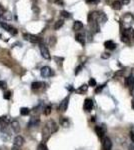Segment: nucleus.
<instances>
[{
    "mask_svg": "<svg viewBox=\"0 0 134 150\" xmlns=\"http://www.w3.org/2000/svg\"><path fill=\"white\" fill-rule=\"evenodd\" d=\"M23 37L25 40H28L30 41L31 43H39L41 42V38L36 36V35H32V34H29V33H25L23 34Z\"/></svg>",
    "mask_w": 134,
    "mask_h": 150,
    "instance_id": "f257e3e1",
    "label": "nucleus"
},
{
    "mask_svg": "<svg viewBox=\"0 0 134 150\" xmlns=\"http://www.w3.org/2000/svg\"><path fill=\"white\" fill-rule=\"evenodd\" d=\"M39 47H40V51H41L42 57L45 58V59H50V53H49V50L46 47V45L43 44V43H41Z\"/></svg>",
    "mask_w": 134,
    "mask_h": 150,
    "instance_id": "f03ea898",
    "label": "nucleus"
},
{
    "mask_svg": "<svg viewBox=\"0 0 134 150\" xmlns=\"http://www.w3.org/2000/svg\"><path fill=\"white\" fill-rule=\"evenodd\" d=\"M95 132H96V134H97V136L99 138L103 139V137H104V135L106 133V129L104 127V125H101V126H99V125H98V126H96L95 127Z\"/></svg>",
    "mask_w": 134,
    "mask_h": 150,
    "instance_id": "7ed1b4c3",
    "label": "nucleus"
},
{
    "mask_svg": "<svg viewBox=\"0 0 134 150\" xmlns=\"http://www.w3.org/2000/svg\"><path fill=\"white\" fill-rule=\"evenodd\" d=\"M0 132H1V138L4 140V141H8L11 137V134L10 132L8 131V129L6 127H1V130H0Z\"/></svg>",
    "mask_w": 134,
    "mask_h": 150,
    "instance_id": "20e7f679",
    "label": "nucleus"
},
{
    "mask_svg": "<svg viewBox=\"0 0 134 150\" xmlns=\"http://www.w3.org/2000/svg\"><path fill=\"white\" fill-rule=\"evenodd\" d=\"M52 74H53V72H52V69H51L50 67L44 66V67L41 68V75H42L43 77H45V78L50 77Z\"/></svg>",
    "mask_w": 134,
    "mask_h": 150,
    "instance_id": "39448f33",
    "label": "nucleus"
},
{
    "mask_svg": "<svg viewBox=\"0 0 134 150\" xmlns=\"http://www.w3.org/2000/svg\"><path fill=\"white\" fill-rule=\"evenodd\" d=\"M83 108L85 111H91L93 108V100L90 98H86L83 104Z\"/></svg>",
    "mask_w": 134,
    "mask_h": 150,
    "instance_id": "423d86ee",
    "label": "nucleus"
},
{
    "mask_svg": "<svg viewBox=\"0 0 134 150\" xmlns=\"http://www.w3.org/2000/svg\"><path fill=\"white\" fill-rule=\"evenodd\" d=\"M125 86H126V87H129L131 91L134 89V76L130 75V76H128V77L125 79Z\"/></svg>",
    "mask_w": 134,
    "mask_h": 150,
    "instance_id": "0eeeda50",
    "label": "nucleus"
},
{
    "mask_svg": "<svg viewBox=\"0 0 134 150\" xmlns=\"http://www.w3.org/2000/svg\"><path fill=\"white\" fill-rule=\"evenodd\" d=\"M102 145H103V149L104 150H111V148H112V142H111V140L108 137L103 138Z\"/></svg>",
    "mask_w": 134,
    "mask_h": 150,
    "instance_id": "6e6552de",
    "label": "nucleus"
},
{
    "mask_svg": "<svg viewBox=\"0 0 134 150\" xmlns=\"http://www.w3.org/2000/svg\"><path fill=\"white\" fill-rule=\"evenodd\" d=\"M46 125L48 126V128L50 129L51 133H54V132H56V131L58 130V126H57V124H56L54 121H53V120L48 121V122L46 123Z\"/></svg>",
    "mask_w": 134,
    "mask_h": 150,
    "instance_id": "1a4fd4ad",
    "label": "nucleus"
},
{
    "mask_svg": "<svg viewBox=\"0 0 134 150\" xmlns=\"http://www.w3.org/2000/svg\"><path fill=\"white\" fill-rule=\"evenodd\" d=\"M68 101H69V97H66L65 99H63V100H62V102H61V103H60V105H59V110H60V111L64 112V111H66V110H67Z\"/></svg>",
    "mask_w": 134,
    "mask_h": 150,
    "instance_id": "9d476101",
    "label": "nucleus"
},
{
    "mask_svg": "<svg viewBox=\"0 0 134 150\" xmlns=\"http://www.w3.org/2000/svg\"><path fill=\"white\" fill-rule=\"evenodd\" d=\"M50 134H52L50 129L48 128L47 125H45V126L43 127V130H42V138H43V140H47L49 138Z\"/></svg>",
    "mask_w": 134,
    "mask_h": 150,
    "instance_id": "9b49d317",
    "label": "nucleus"
},
{
    "mask_svg": "<svg viewBox=\"0 0 134 150\" xmlns=\"http://www.w3.org/2000/svg\"><path fill=\"white\" fill-rule=\"evenodd\" d=\"M40 123V119L38 117H32L30 118L29 120V123H28V126L29 127H34V126H38V124Z\"/></svg>",
    "mask_w": 134,
    "mask_h": 150,
    "instance_id": "f8f14e48",
    "label": "nucleus"
},
{
    "mask_svg": "<svg viewBox=\"0 0 134 150\" xmlns=\"http://www.w3.org/2000/svg\"><path fill=\"white\" fill-rule=\"evenodd\" d=\"M11 127H12V130L15 133H19V131H20V124H19V122L17 120L11 121Z\"/></svg>",
    "mask_w": 134,
    "mask_h": 150,
    "instance_id": "ddd939ff",
    "label": "nucleus"
},
{
    "mask_svg": "<svg viewBox=\"0 0 134 150\" xmlns=\"http://www.w3.org/2000/svg\"><path fill=\"white\" fill-rule=\"evenodd\" d=\"M24 143V138L20 135H17L15 138H14V145L15 146H18V147H21Z\"/></svg>",
    "mask_w": 134,
    "mask_h": 150,
    "instance_id": "4468645a",
    "label": "nucleus"
},
{
    "mask_svg": "<svg viewBox=\"0 0 134 150\" xmlns=\"http://www.w3.org/2000/svg\"><path fill=\"white\" fill-rule=\"evenodd\" d=\"M83 28V23L81 21H75L74 24H73V30L74 31H79Z\"/></svg>",
    "mask_w": 134,
    "mask_h": 150,
    "instance_id": "2eb2a0df",
    "label": "nucleus"
},
{
    "mask_svg": "<svg viewBox=\"0 0 134 150\" xmlns=\"http://www.w3.org/2000/svg\"><path fill=\"white\" fill-rule=\"evenodd\" d=\"M104 46H105L107 49H109V50H114V49L116 48V44H115L113 41H111V40L106 41V42L104 43Z\"/></svg>",
    "mask_w": 134,
    "mask_h": 150,
    "instance_id": "dca6fc26",
    "label": "nucleus"
},
{
    "mask_svg": "<svg viewBox=\"0 0 134 150\" xmlns=\"http://www.w3.org/2000/svg\"><path fill=\"white\" fill-rule=\"evenodd\" d=\"M75 39H76V41H78L80 44H82V45H84V44H85L84 35H83V34H81V33H78V34H76Z\"/></svg>",
    "mask_w": 134,
    "mask_h": 150,
    "instance_id": "f3484780",
    "label": "nucleus"
},
{
    "mask_svg": "<svg viewBox=\"0 0 134 150\" xmlns=\"http://www.w3.org/2000/svg\"><path fill=\"white\" fill-rule=\"evenodd\" d=\"M29 113H30V110L27 107H22L20 109V114L22 116H27V115H29Z\"/></svg>",
    "mask_w": 134,
    "mask_h": 150,
    "instance_id": "a211bd4d",
    "label": "nucleus"
},
{
    "mask_svg": "<svg viewBox=\"0 0 134 150\" xmlns=\"http://www.w3.org/2000/svg\"><path fill=\"white\" fill-rule=\"evenodd\" d=\"M42 85H43V83H42V82L35 81V82H32V84H31V88H32V89H39Z\"/></svg>",
    "mask_w": 134,
    "mask_h": 150,
    "instance_id": "6ab92c4d",
    "label": "nucleus"
},
{
    "mask_svg": "<svg viewBox=\"0 0 134 150\" xmlns=\"http://www.w3.org/2000/svg\"><path fill=\"white\" fill-rule=\"evenodd\" d=\"M121 6H122V2H121V1H114L113 4H112V7H113L115 10L121 9Z\"/></svg>",
    "mask_w": 134,
    "mask_h": 150,
    "instance_id": "aec40b11",
    "label": "nucleus"
},
{
    "mask_svg": "<svg viewBox=\"0 0 134 150\" xmlns=\"http://www.w3.org/2000/svg\"><path fill=\"white\" fill-rule=\"evenodd\" d=\"M63 24H64V21H63V20H58V21L55 23V25H54V29H55V30L60 29V28L63 26Z\"/></svg>",
    "mask_w": 134,
    "mask_h": 150,
    "instance_id": "412c9836",
    "label": "nucleus"
},
{
    "mask_svg": "<svg viewBox=\"0 0 134 150\" xmlns=\"http://www.w3.org/2000/svg\"><path fill=\"white\" fill-rule=\"evenodd\" d=\"M87 89H88V85H86V84H84V85H82V86H80V87L78 88V90H77V92H79V93H83V92H86V91H87Z\"/></svg>",
    "mask_w": 134,
    "mask_h": 150,
    "instance_id": "4be33fe9",
    "label": "nucleus"
},
{
    "mask_svg": "<svg viewBox=\"0 0 134 150\" xmlns=\"http://www.w3.org/2000/svg\"><path fill=\"white\" fill-rule=\"evenodd\" d=\"M0 26H1L3 29H5L6 31H9V29H10V25H8L7 23H5V22H0Z\"/></svg>",
    "mask_w": 134,
    "mask_h": 150,
    "instance_id": "5701e85b",
    "label": "nucleus"
},
{
    "mask_svg": "<svg viewBox=\"0 0 134 150\" xmlns=\"http://www.w3.org/2000/svg\"><path fill=\"white\" fill-rule=\"evenodd\" d=\"M61 16L62 17H64V18H70L71 17V15H70V13L69 12H67V11H61Z\"/></svg>",
    "mask_w": 134,
    "mask_h": 150,
    "instance_id": "b1692460",
    "label": "nucleus"
},
{
    "mask_svg": "<svg viewBox=\"0 0 134 150\" xmlns=\"http://www.w3.org/2000/svg\"><path fill=\"white\" fill-rule=\"evenodd\" d=\"M121 41H122V42H124V43H128V42L130 41V38H129L128 36H126V35L122 34V37H121Z\"/></svg>",
    "mask_w": 134,
    "mask_h": 150,
    "instance_id": "393cba45",
    "label": "nucleus"
},
{
    "mask_svg": "<svg viewBox=\"0 0 134 150\" xmlns=\"http://www.w3.org/2000/svg\"><path fill=\"white\" fill-rule=\"evenodd\" d=\"M10 97H11V91H6L4 94H3V98L4 99H6V100H8V99H10Z\"/></svg>",
    "mask_w": 134,
    "mask_h": 150,
    "instance_id": "a878e982",
    "label": "nucleus"
},
{
    "mask_svg": "<svg viewBox=\"0 0 134 150\" xmlns=\"http://www.w3.org/2000/svg\"><path fill=\"white\" fill-rule=\"evenodd\" d=\"M7 88V83L3 80H0V89H6Z\"/></svg>",
    "mask_w": 134,
    "mask_h": 150,
    "instance_id": "bb28decb",
    "label": "nucleus"
},
{
    "mask_svg": "<svg viewBox=\"0 0 134 150\" xmlns=\"http://www.w3.org/2000/svg\"><path fill=\"white\" fill-rule=\"evenodd\" d=\"M8 32H9L11 35H16V34L18 33L17 29H15V28H14V27H12V26L10 27V29H9V31H8Z\"/></svg>",
    "mask_w": 134,
    "mask_h": 150,
    "instance_id": "cd10ccee",
    "label": "nucleus"
},
{
    "mask_svg": "<svg viewBox=\"0 0 134 150\" xmlns=\"http://www.w3.org/2000/svg\"><path fill=\"white\" fill-rule=\"evenodd\" d=\"M96 84H97V83H96V80H95L94 78H91V79L89 80V82H88V85H89V86H92V87H95Z\"/></svg>",
    "mask_w": 134,
    "mask_h": 150,
    "instance_id": "c85d7f7f",
    "label": "nucleus"
},
{
    "mask_svg": "<svg viewBox=\"0 0 134 150\" xmlns=\"http://www.w3.org/2000/svg\"><path fill=\"white\" fill-rule=\"evenodd\" d=\"M37 150H48V149H47V147H46V145L44 143H40L38 145V147H37Z\"/></svg>",
    "mask_w": 134,
    "mask_h": 150,
    "instance_id": "c756f323",
    "label": "nucleus"
},
{
    "mask_svg": "<svg viewBox=\"0 0 134 150\" xmlns=\"http://www.w3.org/2000/svg\"><path fill=\"white\" fill-rule=\"evenodd\" d=\"M51 113V106H46L45 110H44V114L45 115H49Z\"/></svg>",
    "mask_w": 134,
    "mask_h": 150,
    "instance_id": "7c9ffc66",
    "label": "nucleus"
},
{
    "mask_svg": "<svg viewBox=\"0 0 134 150\" xmlns=\"http://www.w3.org/2000/svg\"><path fill=\"white\" fill-rule=\"evenodd\" d=\"M109 57H110V54H109V53H103V55H101V58H103V59L109 58Z\"/></svg>",
    "mask_w": 134,
    "mask_h": 150,
    "instance_id": "2f4dec72",
    "label": "nucleus"
},
{
    "mask_svg": "<svg viewBox=\"0 0 134 150\" xmlns=\"http://www.w3.org/2000/svg\"><path fill=\"white\" fill-rule=\"evenodd\" d=\"M61 123H62V125H64V126H67V125H68L67 119H62V120H61Z\"/></svg>",
    "mask_w": 134,
    "mask_h": 150,
    "instance_id": "473e14b6",
    "label": "nucleus"
},
{
    "mask_svg": "<svg viewBox=\"0 0 134 150\" xmlns=\"http://www.w3.org/2000/svg\"><path fill=\"white\" fill-rule=\"evenodd\" d=\"M87 1V3H98L99 2V0H86Z\"/></svg>",
    "mask_w": 134,
    "mask_h": 150,
    "instance_id": "72a5a7b5",
    "label": "nucleus"
},
{
    "mask_svg": "<svg viewBox=\"0 0 134 150\" xmlns=\"http://www.w3.org/2000/svg\"><path fill=\"white\" fill-rule=\"evenodd\" d=\"M103 87H104V85H101L100 87H97V88L95 89V92H96V93H98V92H100V91H101V90L103 89Z\"/></svg>",
    "mask_w": 134,
    "mask_h": 150,
    "instance_id": "f704fd0d",
    "label": "nucleus"
},
{
    "mask_svg": "<svg viewBox=\"0 0 134 150\" xmlns=\"http://www.w3.org/2000/svg\"><path fill=\"white\" fill-rule=\"evenodd\" d=\"M129 135H130V138H131V140H132V143H134V132H130L129 133Z\"/></svg>",
    "mask_w": 134,
    "mask_h": 150,
    "instance_id": "c9c22d12",
    "label": "nucleus"
},
{
    "mask_svg": "<svg viewBox=\"0 0 134 150\" xmlns=\"http://www.w3.org/2000/svg\"><path fill=\"white\" fill-rule=\"evenodd\" d=\"M55 41H56L55 37H51V39H50V44H51V45H53V44L55 43Z\"/></svg>",
    "mask_w": 134,
    "mask_h": 150,
    "instance_id": "e433bc0d",
    "label": "nucleus"
},
{
    "mask_svg": "<svg viewBox=\"0 0 134 150\" xmlns=\"http://www.w3.org/2000/svg\"><path fill=\"white\" fill-rule=\"evenodd\" d=\"M82 68V66H78L77 68H76V71H75V74H78L79 73V71H80V69Z\"/></svg>",
    "mask_w": 134,
    "mask_h": 150,
    "instance_id": "4c0bfd02",
    "label": "nucleus"
},
{
    "mask_svg": "<svg viewBox=\"0 0 134 150\" xmlns=\"http://www.w3.org/2000/svg\"><path fill=\"white\" fill-rule=\"evenodd\" d=\"M11 150H20V147H18V146H15V145H14V146L12 147V149H11Z\"/></svg>",
    "mask_w": 134,
    "mask_h": 150,
    "instance_id": "58836bf2",
    "label": "nucleus"
},
{
    "mask_svg": "<svg viewBox=\"0 0 134 150\" xmlns=\"http://www.w3.org/2000/svg\"><path fill=\"white\" fill-rule=\"evenodd\" d=\"M129 150H134V143H132V144L129 146Z\"/></svg>",
    "mask_w": 134,
    "mask_h": 150,
    "instance_id": "ea45409f",
    "label": "nucleus"
},
{
    "mask_svg": "<svg viewBox=\"0 0 134 150\" xmlns=\"http://www.w3.org/2000/svg\"><path fill=\"white\" fill-rule=\"evenodd\" d=\"M68 90H69V91H72V90H73V87H68Z\"/></svg>",
    "mask_w": 134,
    "mask_h": 150,
    "instance_id": "a19ab883",
    "label": "nucleus"
},
{
    "mask_svg": "<svg viewBox=\"0 0 134 150\" xmlns=\"http://www.w3.org/2000/svg\"><path fill=\"white\" fill-rule=\"evenodd\" d=\"M132 107H133V109H134V100L132 101Z\"/></svg>",
    "mask_w": 134,
    "mask_h": 150,
    "instance_id": "79ce46f5",
    "label": "nucleus"
},
{
    "mask_svg": "<svg viewBox=\"0 0 134 150\" xmlns=\"http://www.w3.org/2000/svg\"><path fill=\"white\" fill-rule=\"evenodd\" d=\"M132 38H134V34H133V36H132Z\"/></svg>",
    "mask_w": 134,
    "mask_h": 150,
    "instance_id": "37998d69",
    "label": "nucleus"
},
{
    "mask_svg": "<svg viewBox=\"0 0 134 150\" xmlns=\"http://www.w3.org/2000/svg\"><path fill=\"white\" fill-rule=\"evenodd\" d=\"M0 16H1V14H0Z\"/></svg>",
    "mask_w": 134,
    "mask_h": 150,
    "instance_id": "c03bdc74",
    "label": "nucleus"
}]
</instances>
